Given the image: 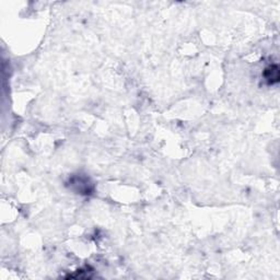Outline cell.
<instances>
[{"mask_svg": "<svg viewBox=\"0 0 280 280\" xmlns=\"http://www.w3.org/2000/svg\"><path fill=\"white\" fill-rule=\"evenodd\" d=\"M263 77L265 78L268 84H276L280 80V71L278 65H269L263 72Z\"/></svg>", "mask_w": 280, "mask_h": 280, "instance_id": "cell-2", "label": "cell"}, {"mask_svg": "<svg viewBox=\"0 0 280 280\" xmlns=\"http://www.w3.org/2000/svg\"><path fill=\"white\" fill-rule=\"evenodd\" d=\"M70 187L72 188L74 192L78 194H82V195H89L93 191L92 183H90L88 177L83 176H72L71 179H69Z\"/></svg>", "mask_w": 280, "mask_h": 280, "instance_id": "cell-1", "label": "cell"}]
</instances>
